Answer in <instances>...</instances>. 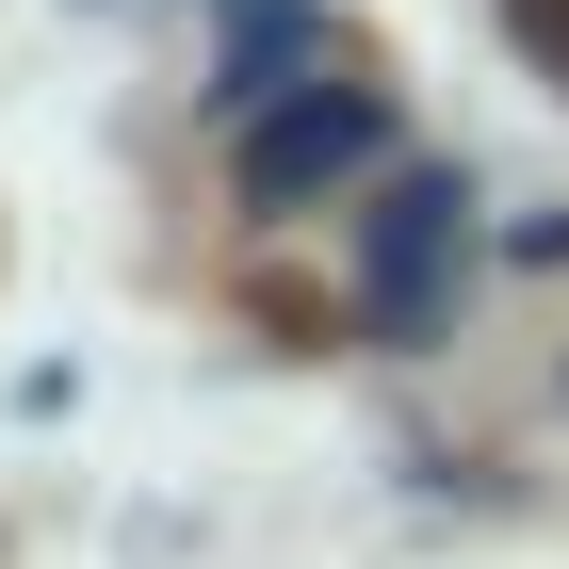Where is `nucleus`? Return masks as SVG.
I'll list each match as a JSON object with an SVG mask.
<instances>
[{
    "label": "nucleus",
    "instance_id": "f257e3e1",
    "mask_svg": "<svg viewBox=\"0 0 569 569\" xmlns=\"http://www.w3.org/2000/svg\"><path fill=\"white\" fill-rule=\"evenodd\" d=\"M375 163H391V98L375 82H277L244 114V212H309V196H342Z\"/></svg>",
    "mask_w": 569,
    "mask_h": 569
},
{
    "label": "nucleus",
    "instance_id": "f03ea898",
    "mask_svg": "<svg viewBox=\"0 0 569 569\" xmlns=\"http://www.w3.org/2000/svg\"><path fill=\"white\" fill-rule=\"evenodd\" d=\"M439 293H456V179H407L391 212H375V326H407V342H423Z\"/></svg>",
    "mask_w": 569,
    "mask_h": 569
},
{
    "label": "nucleus",
    "instance_id": "7ed1b4c3",
    "mask_svg": "<svg viewBox=\"0 0 569 569\" xmlns=\"http://www.w3.org/2000/svg\"><path fill=\"white\" fill-rule=\"evenodd\" d=\"M505 33H521L537 66H553V82H569V0H505Z\"/></svg>",
    "mask_w": 569,
    "mask_h": 569
}]
</instances>
